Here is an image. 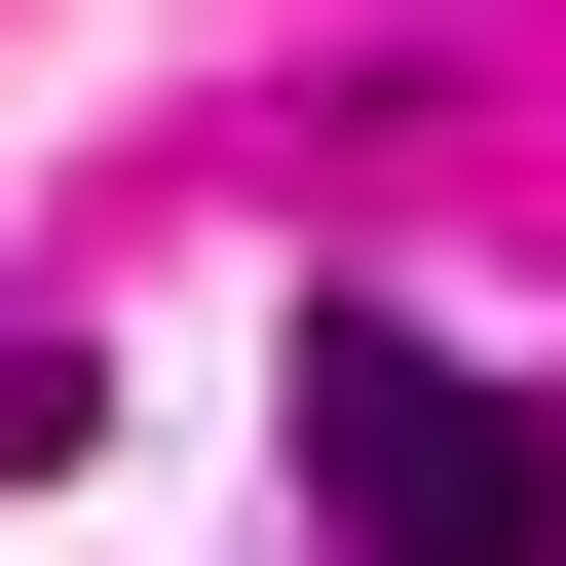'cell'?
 Listing matches in <instances>:
<instances>
[{
    "label": "cell",
    "mask_w": 566,
    "mask_h": 566,
    "mask_svg": "<svg viewBox=\"0 0 566 566\" xmlns=\"http://www.w3.org/2000/svg\"><path fill=\"white\" fill-rule=\"evenodd\" d=\"M303 491H340V566H566V416L453 378L416 303H303Z\"/></svg>",
    "instance_id": "obj_1"
}]
</instances>
